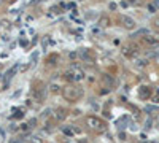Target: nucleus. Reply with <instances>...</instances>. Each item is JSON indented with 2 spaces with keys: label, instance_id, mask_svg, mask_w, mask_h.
<instances>
[{
  "label": "nucleus",
  "instance_id": "obj_1",
  "mask_svg": "<svg viewBox=\"0 0 159 143\" xmlns=\"http://www.w3.org/2000/svg\"><path fill=\"white\" fill-rule=\"evenodd\" d=\"M62 94H64V97L67 99V100L75 102V100H78L83 95V89L78 88V86H67V88H64Z\"/></svg>",
  "mask_w": 159,
  "mask_h": 143
},
{
  "label": "nucleus",
  "instance_id": "obj_2",
  "mask_svg": "<svg viewBox=\"0 0 159 143\" xmlns=\"http://www.w3.org/2000/svg\"><path fill=\"white\" fill-rule=\"evenodd\" d=\"M86 126H89L96 132H105V129H107V124L100 118H96V116H88L86 118Z\"/></svg>",
  "mask_w": 159,
  "mask_h": 143
},
{
  "label": "nucleus",
  "instance_id": "obj_3",
  "mask_svg": "<svg viewBox=\"0 0 159 143\" xmlns=\"http://www.w3.org/2000/svg\"><path fill=\"white\" fill-rule=\"evenodd\" d=\"M67 78L70 81H81L83 78H85V72H83L81 69H78L77 65H73L72 69L67 72Z\"/></svg>",
  "mask_w": 159,
  "mask_h": 143
},
{
  "label": "nucleus",
  "instance_id": "obj_4",
  "mask_svg": "<svg viewBox=\"0 0 159 143\" xmlns=\"http://www.w3.org/2000/svg\"><path fill=\"white\" fill-rule=\"evenodd\" d=\"M32 97H34L37 102L45 100V97H46V86H43L42 83H37V86H35L34 91H32Z\"/></svg>",
  "mask_w": 159,
  "mask_h": 143
},
{
  "label": "nucleus",
  "instance_id": "obj_5",
  "mask_svg": "<svg viewBox=\"0 0 159 143\" xmlns=\"http://www.w3.org/2000/svg\"><path fill=\"white\" fill-rule=\"evenodd\" d=\"M121 22H123V26L126 27V29H135V21L132 18H129V16H126V14H123L121 16Z\"/></svg>",
  "mask_w": 159,
  "mask_h": 143
},
{
  "label": "nucleus",
  "instance_id": "obj_6",
  "mask_svg": "<svg viewBox=\"0 0 159 143\" xmlns=\"http://www.w3.org/2000/svg\"><path fill=\"white\" fill-rule=\"evenodd\" d=\"M54 118H56V121H62V119H65V118H67V110H64V108H58V110H56Z\"/></svg>",
  "mask_w": 159,
  "mask_h": 143
},
{
  "label": "nucleus",
  "instance_id": "obj_7",
  "mask_svg": "<svg viewBox=\"0 0 159 143\" xmlns=\"http://www.w3.org/2000/svg\"><path fill=\"white\" fill-rule=\"evenodd\" d=\"M143 40H145V43H146V45H149V46H156V45L159 43V40H157L156 37H153V35H146V37L143 38Z\"/></svg>",
  "mask_w": 159,
  "mask_h": 143
},
{
  "label": "nucleus",
  "instance_id": "obj_8",
  "mask_svg": "<svg viewBox=\"0 0 159 143\" xmlns=\"http://www.w3.org/2000/svg\"><path fill=\"white\" fill-rule=\"evenodd\" d=\"M80 57H81V59L83 61H88V62H92V56H91V53L88 51V50H81L80 53Z\"/></svg>",
  "mask_w": 159,
  "mask_h": 143
},
{
  "label": "nucleus",
  "instance_id": "obj_9",
  "mask_svg": "<svg viewBox=\"0 0 159 143\" xmlns=\"http://www.w3.org/2000/svg\"><path fill=\"white\" fill-rule=\"evenodd\" d=\"M123 54L127 56V57H132V56L135 54V50H132L130 46H127V48H124V50H123Z\"/></svg>",
  "mask_w": 159,
  "mask_h": 143
},
{
  "label": "nucleus",
  "instance_id": "obj_10",
  "mask_svg": "<svg viewBox=\"0 0 159 143\" xmlns=\"http://www.w3.org/2000/svg\"><path fill=\"white\" fill-rule=\"evenodd\" d=\"M108 22H110V19H108L107 16H102V18L99 19V26H100V27H105V26H108Z\"/></svg>",
  "mask_w": 159,
  "mask_h": 143
},
{
  "label": "nucleus",
  "instance_id": "obj_11",
  "mask_svg": "<svg viewBox=\"0 0 159 143\" xmlns=\"http://www.w3.org/2000/svg\"><path fill=\"white\" fill-rule=\"evenodd\" d=\"M29 143H42V140H40V138H37V137H32Z\"/></svg>",
  "mask_w": 159,
  "mask_h": 143
},
{
  "label": "nucleus",
  "instance_id": "obj_12",
  "mask_svg": "<svg viewBox=\"0 0 159 143\" xmlns=\"http://www.w3.org/2000/svg\"><path fill=\"white\" fill-rule=\"evenodd\" d=\"M154 29L159 32V18H157V19H154Z\"/></svg>",
  "mask_w": 159,
  "mask_h": 143
},
{
  "label": "nucleus",
  "instance_id": "obj_13",
  "mask_svg": "<svg viewBox=\"0 0 159 143\" xmlns=\"http://www.w3.org/2000/svg\"><path fill=\"white\" fill-rule=\"evenodd\" d=\"M148 10H149V13H154V11H156L154 5H148Z\"/></svg>",
  "mask_w": 159,
  "mask_h": 143
}]
</instances>
